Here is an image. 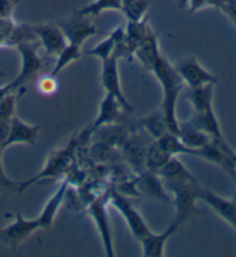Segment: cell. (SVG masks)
<instances>
[{"mask_svg":"<svg viewBox=\"0 0 236 257\" xmlns=\"http://www.w3.org/2000/svg\"><path fill=\"white\" fill-rule=\"evenodd\" d=\"M148 69L154 74L161 85L162 95H164L161 112L164 114L168 132L177 135L179 120L176 118V103L180 92L182 91L184 84L183 81L177 74L175 67L169 64V61L165 57H162L161 53L157 54Z\"/></svg>","mask_w":236,"mask_h":257,"instance_id":"6da1fadb","label":"cell"},{"mask_svg":"<svg viewBox=\"0 0 236 257\" xmlns=\"http://www.w3.org/2000/svg\"><path fill=\"white\" fill-rule=\"evenodd\" d=\"M81 142H82V135L80 138H74L67 146L61 148V149L52 151L51 155L49 156L48 161H46L43 170L40 173L35 175L34 178L28 179L27 181L19 182V195H22V193H25L27 189L37 184V182L43 180H56V179L63 178L64 175L67 174L68 171L72 169L73 164H74L76 149Z\"/></svg>","mask_w":236,"mask_h":257,"instance_id":"7a4b0ae2","label":"cell"},{"mask_svg":"<svg viewBox=\"0 0 236 257\" xmlns=\"http://www.w3.org/2000/svg\"><path fill=\"white\" fill-rule=\"evenodd\" d=\"M162 182V181H161ZM174 195L173 203L175 204L176 213L173 221L182 225L195 213L202 212L197 208L196 201L199 200L200 186L196 181H167L162 182Z\"/></svg>","mask_w":236,"mask_h":257,"instance_id":"3957f363","label":"cell"},{"mask_svg":"<svg viewBox=\"0 0 236 257\" xmlns=\"http://www.w3.org/2000/svg\"><path fill=\"white\" fill-rule=\"evenodd\" d=\"M14 48L18 50L21 57L20 73H19L17 79L10 82L12 90L15 91L19 88L23 87V84L28 82L35 74L41 71V68L44 66V60L38 54L41 44L37 40L19 43Z\"/></svg>","mask_w":236,"mask_h":257,"instance_id":"277c9868","label":"cell"},{"mask_svg":"<svg viewBox=\"0 0 236 257\" xmlns=\"http://www.w3.org/2000/svg\"><path fill=\"white\" fill-rule=\"evenodd\" d=\"M110 202V190L103 195L97 196L94 201H91L88 208V213L94 219L98 233L102 239L104 249L106 256L113 257L115 254L113 251V239H112L110 217L107 213V204Z\"/></svg>","mask_w":236,"mask_h":257,"instance_id":"5b68a950","label":"cell"},{"mask_svg":"<svg viewBox=\"0 0 236 257\" xmlns=\"http://www.w3.org/2000/svg\"><path fill=\"white\" fill-rule=\"evenodd\" d=\"M110 202L118 209L123 219L126 220L127 225H128L129 231L137 241H142L146 235H149L151 231L146 225L145 220L143 219L142 216L138 213L134 205L130 203L125 195L118 193L117 190L111 189L110 190Z\"/></svg>","mask_w":236,"mask_h":257,"instance_id":"8992f818","label":"cell"},{"mask_svg":"<svg viewBox=\"0 0 236 257\" xmlns=\"http://www.w3.org/2000/svg\"><path fill=\"white\" fill-rule=\"evenodd\" d=\"M37 229H40V225L36 219H26L18 212L10 225L0 228V242L11 249H17Z\"/></svg>","mask_w":236,"mask_h":257,"instance_id":"52a82bcc","label":"cell"},{"mask_svg":"<svg viewBox=\"0 0 236 257\" xmlns=\"http://www.w3.org/2000/svg\"><path fill=\"white\" fill-rule=\"evenodd\" d=\"M174 67L189 89L203 87L206 84H215L218 81L216 76L206 71L193 56L183 58Z\"/></svg>","mask_w":236,"mask_h":257,"instance_id":"ba28073f","label":"cell"},{"mask_svg":"<svg viewBox=\"0 0 236 257\" xmlns=\"http://www.w3.org/2000/svg\"><path fill=\"white\" fill-rule=\"evenodd\" d=\"M100 81H102L103 88L105 89L106 93H110L118 100L120 106L123 111L131 112L133 106L128 103V100L123 95L121 84H120V77L118 71V58L112 56L108 59L102 61V74H100Z\"/></svg>","mask_w":236,"mask_h":257,"instance_id":"9c48e42d","label":"cell"},{"mask_svg":"<svg viewBox=\"0 0 236 257\" xmlns=\"http://www.w3.org/2000/svg\"><path fill=\"white\" fill-rule=\"evenodd\" d=\"M32 29L48 57L57 58L67 45V40L59 26L53 23H41L32 26Z\"/></svg>","mask_w":236,"mask_h":257,"instance_id":"30bf717a","label":"cell"},{"mask_svg":"<svg viewBox=\"0 0 236 257\" xmlns=\"http://www.w3.org/2000/svg\"><path fill=\"white\" fill-rule=\"evenodd\" d=\"M87 18L76 12L74 15H72V18L60 23L59 27L67 40V44L81 48L89 37L94 36L97 33L96 27Z\"/></svg>","mask_w":236,"mask_h":257,"instance_id":"8fae6325","label":"cell"},{"mask_svg":"<svg viewBox=\"0 0 236 257\" xmlns=\"http://www.w3.org/2000/svg\"><path fill=\"white\" fill-rule=\"evenodd\" d=\"M40 126H34L14 115L11 120L9 135L3 144L4 149H7L15 144H27V146H35L40 136Z\"/></svg>","mask_w":236,"mask_h":257,"instance_id":"7c38bea8","label":"cell"},{"mask_svg":"<svg viewBox=\"0 0 236 257\" xmlns=\"http://www.w3.org/2000/svg\"><path fill=\"white\" fill-rule=\"evenodd\" d=\"M122 107L113 96L110 93H105L99 106V113L97 115L95 122L92 123L90 131H88L89 135H92L100 128L105 126H113L117 124L122 118Z\"/></svg>","mask_w":236,"mask_h":257,"instance_id":"4fadbf2b","label":"cell"},{"mask_svg":"<svg viewBox=\"0 0 236 257\" xmlns=\"http://www.w3.org/2000/svg\"><path fill=\"white\" fill-rule=\"evenodd\" d=\"M199 200L204 201L213 211L225 219L236 229V204L233 201H228L226 198L215 195L208 189L199 188Z\"/></svg>","mask_w":236,"mask_h":257,"instance_id":"5bb4252c","label":"cell"},{"mask_svg":"<svg viewBox=\"0 0 236 257\" xmlns=\"http://www.w3.org/2000/svg\"><path fill=\"white\" fill-rule=\"evenodd\" d=\"M69 187V180L68 178H64L63 182H61L60 186L58 187L56 193L49 198V201L46 202L43 210H42L40 216L36 218L38 225H40V228L43 229H49L52 226L54 219L58 215V211H59L61 204H63L64 198L67 194Z\"/></svg>","mask_w":236,"mask_h":257,"instance_id":"9a60e30c","label":"cell"},{"mask_svg":"<svg viewBox=\"0 0 236 257\" xmlns=\"http://www.w3.org/2000/svg\"><path fill=\"white\" fill-rule=\"evenodd\" d=\"M181 225L172 221L171 225L167 227L166 231L162 233H152L146 235L141 242L142 246V255L145 257H161L164 256V250L166 242L168 239L173 236L180 228Z\"/></svg>","mask_w":236,"mask_h":257,"instance_id":"2e32d148","label":"cell"},{"mask_svg":"<svg viewBox=\"0 0 236 257\" xmlns=\"http://www.w3.org/2000/svg\"><path fill=\"white\" fill-rule=\"evenodd\" d=\"M189 121H190L193 126L198 128V130L204 132L205 134H207L213 141L219 143L220 146L226 148V149H230V148L228 147V144L226 143L225 139H223L221 131H220L218 119H216V116L214 114L213 108L204 112H199V113H193Z\"/></svg>","mask_w":236,"mask_h":257,"instance_id":"e0dca14e","label":"cell"},{"mask_svg":"<svg viewBox=\"0 0 236 257\" xmlns=\"http://www.w3.org/2000/svg\"><path fill=\"white\" fill-rule=\"evenodd\" d=\"M177 136H179L181 142L185 147L192 150L199 149V148L204 147L205 144L212 141L210 136L193 126L189 120L183 122L179 121V133H177Z\"/></svg>","mask_w":236,"mask_h":257,"instance_id":"ac0fdd59","label":"cell"},{"mask_svg":"<svg viewBox=\"0 0 236 257\" xmlns=\"http://www.w3.org/2000/svg\"><path fill=\"white\" fill-rule=\"evenodd\" d=\"M157 174L159 175L162 182L196 181L195 177L185 169L182 163L176 158V156H173V157L169 158L168 162L158 171Z\"/></svg>","mask_w":236,"mask_h":257,"instance_id":"d6986e66","label":"cell"},{"mask_svg":"<svg viewBox=\"0 0 236 257\" xmlns=\"http://www.w3.org/2000/svg\"><path fill=\"white\" fill-rule=\"evenodd\" d=\"M214 84H206L203 87L189 89L187 98L193 108V113H199L212 107V97H213Z\"/></svg>","mask_w":236,"mask_h":257,"instance_id":"ffe728a7","label":"cell"},{"mask_svg":"<svg viewBox=\"0 0 236 257\" xmlns=\"http://www.w3.org/2000/svg\"><path fill=\"white\" fill-rule=\"evenodd\" d=\"M136 185L140 187V188L143 187V188H144V192L150 196L160 198V200L165 202L172 201V198L164 192V189H162L161 179L157 173L149 172V171H145L144 173H141L140 178L136 179Z\"/></svg>","mask_w":236,"mask_h":257,"instance_id":"44dd1931","label":"cell"},{"mask_svg":"<svg viewBox=\"0 0 236 257\" xmlns=\"http://www.w3.org/2000/svg\"><path fill=\"white\" fill-rule=\"evenodd\" d=\"M140 124L143 130L154 140H158L161 138L162 135L168 133L167 124H166L164 114H162L161 110L152 112V113L149 114L148 116L141 119Z\"/></svg>","mask_w":236,"mask_h":257,"instance_id":"7402d4cb","label":"cell"},{"mask_svg":"<svg viewBox=\"0 0 236 257\" xmlns=\"http://www.w3.org/2000/svg\"><path fill=\"white\" fill-rule=\"evenodd\" d=\"M157 146L167 154L168 156H179V155H193V150L189 149L181 142L179 136L172 133H166L158 140H154Z\"/></svg>","mask_w":236,"mask_h":257,"instance_id":"603a6c76","label":"cell"},{"mask_svg":"<svg viewBox=\"0 0 236 257\" xmlns=\"http://www.w3.org/2000/svg\"><path fill=\"white\" fill-rule=\"evenodd\" d=\"M148 148L142 146L138 141H126L125 143V153L127 158L133 167H136V170L140 174L145 170V155Z\"/></svg>","mask_w":236,"mask_h":257,"instance_id":"cb8c5ba5","label":"cell"},{"mask_svg":"<svg viewBox=\"0 0 236 257\" xmlns=\"http://www.w3.org/2000/svg\"><path fill=\"white\" fill-rule=\"evenodd\" d=\"M169 158H171V156L164 153V151L157 146V143L153 142L150 147H148V149H146L145 171L157 173L158 171L168 162Z\"/></svg>","mask_w":236,"mask_h":257,"instance_id":"d4e9b609","label":"cell"},{"mask_svg":"<svg viewBox=\"0 0 236 257\" xmlns=\"http://www.w3.org/2000/svg\"><path fill=\"white\" fill-rule=\"evenodd\" d=\"M121 0H95L94 3L84 6L79 12L84 17H96L105 11H122Z\"/></svg>","mask_w":236,"mask_h":257,"instance_id":"484cf974","label":"cell"},{"mask_svg":"<svg viewBox=\"0 0 236 257\" xmlns=\"http://www.w3.org/2000/svg\"><path fill=\"white\" fill-rule=\"evenodd\" d=\"M81 57V48L76 45L67 44L66 48L58 54L56 64H54V67L52 69L51 75L57 76L63 69H65L67 66L71 64V62L76 61Z\"/></svg>","mask_w":236,"mask_h":257,"instance_id":"4316f807","label":"cell"},{"mask_svg":"<svg viewBox=\"0 0 236 257\" xmlns=\"http://www.w3.org/2000/svg\"><path fill=\"white\" fill-rule=\"evenodd\" d=\"M27 91L25 87L19 88L18 90L11 91L0 98V119L12 120L15 115V107H17L18 99Z\"/></svg>","mask_w":236,"mask_h":257,"instance_id":"83f0119b","label":"cell"},{"mask_svg":"<svg viewBox=\"0 0 236 257\" xmlns=\"http://www.w3.org/2000/svg\"><path fill=\"white\" fill-rule=\"evenodd\" d=\"M149 0H134L122 7V13L128 22H142L145 20V14L149 10Z\"/></svg>","mask_w":236,"mask_h":257,"instance_id":"f1b7e54d","label":"cell"},{"mask_svg":"<svg viewBox=\"0 0 236 257\" xmlns=\"http://www.w3.org/2000/svg\"><path fill=\"white\" fill-rule=\"evenodd\" d=\"M114 50H115V43L113 41V38L108 36L103 42H100L99 44H97L94 49L89 50V51H87L86 53L88 56L98 58L100 61H104L113 56Z\"/></svg>","mask_w":236,"mask_h":257,"instance_id":"f546056e","label":"cell"},{"mask_svg":"<svg viewBox=\"0 0 236 257\" xmlns=\"http://www.w3.org/2000/svg\"><path fill=\"white\" fill-rule=\"evenodd\" d=\"M4 148L2 144H0V193H18V187L19 182H15L7 177L5 173V170L3 167V153Z\"/></svg>","mask_w":236,"mask_h":257,"instance_id":"4dcf8cb0","label":"cell"},{"mask_svg":"<svg viewBox=\"0 0 236 257\" xmlns=\"http://www.w3.org/2000/svg\"><path fill=\"white\" fill-rule=\"evenodd\" d=\"M15 26V22L12 19H2L0 18V48L7 46L11 36L12 30Z\"/></svg>","mask_w":236,"mask_h":257,"instance_id":"1f68e13d","label":"cell"},{"mask_svg":"<svg viewBox=\"0 0 236 257\" xmlns=\"http://www.w3.org/2000/svg\"><path fill=\"white\" fill-rule=\"evenodd\" d=\"M38 88L43 93H53L57 90L56 76H44L38 81Z\"/></svg>","mask_w":236,"mask_h":257,"instance_id":"d6a6232c","label":"cell"},{"mask_svg":"<svg viewBox=\"0 0 236 257\" xmlns=\"http://www.w3.org/2000/svg\"><path fill=\"white\" fill-rule=\"evenodd\" d=\"M15 6H17V4L12 0H0V18L12 19Z\"/></svg>","mask_w":236,"mask_h":257,"instance_id":"836d02e7","label":"cell"},{"mask_svg":"<svg viewBox=\"0 0 236 257\" xmlns=\"http://www.w3.org/2000/svg\"><path fill=\"white\" fill-rule=\"evenodd\" d=\"M10 124H11V120H4L0 119V144H4L5 140L9 135V131H10Z\"/></svg>","mask_w":236,"mask_h":257,"instance_id":"e575fe53","label":"cell"},{"mask_svg":"<svg viewBox=\"0 0 236 257\" xmlns=\"http://www.w3.org/2000/svg\"><path fill=\"white\" fill-rule=\"evenodd\" d=\"M207 3H210V0H188L187 5L189 6V10L192 12H196L202 9Z\"/></svg>","mask_w":236,"mask_h":257,"instance_id":"d590c367","label":"cell"},{"mask_svg":"<svg viewBox=\"0 0 236 257\" xmlns=\"http://www.w3.org/2000/svg\"><path fill=\"white\" fill-rule=\"evenodd\" d=\"M5 79H6V75H5V73L0 72V85L4 84V82H5Z\"/></svg>","mask_w":236,"mask_h":257,"instance_id":"8d00e7d4","label":"cell"},{"mask_svg":"<svg viewBox=\"0 0 236 257\" xmlns=\"http://www.w3.org/2000/svg\"><path fill=\"white\" fill-rule=\"evenodd\" d=\"M121 2H122V5H126V4H129L131 2H134V0H121Z\"/></svg>","mask_w":236,"mask_h":257,"instance_id":"74e56055","label":"cell"},{"mask_svg":"<svg viewBox=\"0 0 236 257\" xmlns=\"http://www.w3.org/2000/svg\"><path fill=\"white\" fill-rule=\"evenodd\" d=\"M234 162H235V164H236V154H235V158H234Z\"/></svg>","mask_w":236,"mask_h":257,"instance_id":"f35d334b","label":"cell"}]
</instances>
